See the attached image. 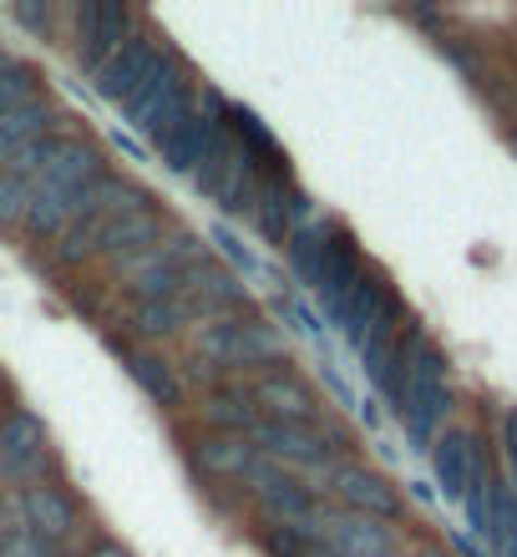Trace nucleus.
Masks as SVG:
<instances>
[{
  "instance_id": "nucleus-13",
  "label": "nucleus",
  "mask_w": 517,
  "mask_h": 557,
  "mask_svg": "<svg viewBox=\"0 0 517 557\" xmlns=\"http://www.w3.org/2000/svg\"><path fill=\"white\" fill-rule=\"evenodd\" d=\"M57 467V451H51V431L36 411L15 406L0 425V476L11 486H26V482H46Z\"/></svg>"
},
{
  "instance_id": "nucleus-29",
  "label": "nucleus",
  "mask_w": 517,
  "mask_h": 557,
  "mask_svg": "<svg viewBox=\"0 0 517 557\" xmlns=\"http://www.w3.org/2000/svg\"><path fill=\"white\" fill-rule=\"evenodd\" d=\"M30 213V183L26 173H15V168H5L0 173V228H21Z\"/></svg>"
},
{
  "instance_id": "nucleus-20",
  "label": "nucleus",
  "mask_w": 517,
  "mask_h": 557,
  "mask_svg": "<svg viewBox=\"0 0 517 557\" xmlns=\"http://www.w3.org/2000/svg\"><path fill=\"white\" fill-rule=\"evenodd\" d=\"M193 461L204 471L208 482H229V486H249L254 467L264 461L259 446L249 436H223V431H204L193 441Z\"/></svg>"
},
{
  "instance_id": "nucleus-34",
  "label": "nucleus",
  "mask_w": 517,
  "mask_h": 557,
  "mask_svg": "<svg viewBox=\"0 0 517 557\" xmlns=\"http://www.w3.org/2000/svg\"><path fill=\"white\" fill-rule=\"evenodd\" d=\"M305 557H341V553H330L325 543H310V547H305Z\"/></svg>"
},
{
  "instance_id": "nucleus-12",
  "label": "nucleus",
  "mask_w": 517,
  "mask_h": 557,
  "mask_svg": "<svg viewBox=\"0 0 517 557\" xmlns=\"http://www.w3.org/2000/svg\"><path fill=\"white\" fill-rule=\"evenodd\" d=\"M325 492H330V507L376 517V522H391V528L406 517V502H401L396 482H391L385 471L355 461V456H345V461H335V467L325 471Z\"/></svg>"
},
{
  "instance_id": "nucleus-1",
  "label": "nucleus",
  "mask_w": 517,
  "mask_h": 557,
  "mask_svg": "<svg viewBox=\"0 0 517 557\" xmlns=\"http://www.w3.org/2000/svg\"><path fill=\"white\" fill-rule=\"evenodd\" d=\"M102 173H112V168H107V152L91 143V137L51 133L41 143V158L26 168L30 213H26V223H21V234L41 238V244H57V238L76 223L91 183Z\"/></svg>"
},
{
  "instance_id": "nucleus-16",
  "label": "nucleus",
  "mask_w": 517,
  "mask_h": 557,
  "mask_svg": "<svg viewBox=\"0 0 517 557\" xmlns=\"http://www.w3.org/2000/svg\"><path fill=\"white\" fill-rule=\"evenodd\" d=\"M315 543H325L330 553H341V557H401L406 553V543H401V532L391 522L345 512V507H320Z\"/></svg>"
},
{
  "instance_id": "nucleus-5",
  "label": "nucleus",
  "mask_w": 517,
  "mask_h": 557,
  "mask_svg": "<svg viewBox=\"0 0 517 557\" xmlns=\"http://www.w3.org/2000/svg\"><path fill=\"white\" fill-rule=\"evenodd\" d=\"M198 259H208L204 238L193 234V228H168L158 244L127 253L112 269H118L127 299H158V294H177V278L188 274Z\"/></svg>"
},
{
  "instance_id": "nucleus-21",
  "label": "nucleus",
  "mask_w": 517,
  "mask_h": 557,
  "mask_svg": "<svg viewBox=\"0 0 517 557\" xmlns=\"http://www.w3.org/2000/svg\"><path fill=\"white\" fill-rule=\"evenodd\" d=\"M122 324H127V335L133 345H148V350H163L168 339L188 335V309L177 305V294H158V299H127L122 309Z\"/></svg>"
},
{
  "instance_id": "nucleus-30",
  "label": "nucleus",
  "mask_w": 517,
  "mask_h": 557,
  "mask_svg": "<svg viewBox=\"0 0 517 557\" xmlns=\"http://www.w3.org/2000/svg\"><path fill=\"white\" fill-rule=\"evenodd\" d=\"M497 441H503V467H507L503 482L517 492V406H507V411H503V436H497Z\"/></svg>"
},
{
  "instance_id": "nucleus-26",
  "label": "nucleus",
  "mask_w": 517,
  "mask_h": 557,
  "mask_svg": "<svg viewBox=\"0 0 517 557\" xmlns=\"http://www.w3.org/2000/svg\"><path fill=\"white\" fill-rule=\"evenodd\" d=\"M488 543H492V553L497 557H517V492L503 482V471H497V492H492Z\"/></svg>"
},
{
  "instance_id": "nucleus-17",
  "label": "nucleus",
  "mask_w": 517,
  "mask_h": 557,
  "mask_svg": "<svg viewBox=\"0 0 517 557\" xmlns=\"http://www.w3.org/2000/svg\"><path fill=\"white\" fill-rule=\"evenodd\" d=\"M360 274H366V253H360L355 234L345 228V223H330L325 259H320V278H315V299L325 305V314L335 324H341V314H345V305H350Z\"/></svg>"
},
{
  "instance_id": "nucleus-31",
  "label": "nucleus",
  "mask_w": 517,
  "mask_h": 557,
  "mask_svg": "<svg viewBox=\"0 0 517 557\" xmlns=\"http://www.w3.org/2000/svg\"><path fill=\"white\" fill-rule=\"evenodd\" d=\"M11 21L26 30H41V36H51V21H57V11L51 5H11Z\"/></svg>"
},
{
  "instance_id": "nucleus-10",
  "label": "nucleus",
  "mask_w": 517,
  "mask_h": 557,
  "mask_svg": "<svg viewBox=\"0 0 517 557\" xmlns=\"http://www.w3.org/2000/svg\"><path fill=\"white\" fill-rule=\"evenodd\" d=\"M244 391H249L259 421H290V425H320V421H330L325 396H320V391H315V385L305 381L290 360H284V366L259 370V375H249V381H244Z\"/></svg>"
},
{
  "instance_id": "nucleus-4",
  "label": "nucleus",
  "mask_w": 517,
  "mask_h": 557,
  "mask_svg": "<svg viewBox=\"0 0 517 557\" xmlns=\"http://www.w3.org/2000/svg\"><path fill=\"white\" fill-rule=\"evenodd\" d=\"M249 441L259 446V456L264 461H274V467L295 471V476H320L325 482V471L335 467V461H345V451H350V441L335 431L330 421L320 425H290V421H259L249 431Z\"/></svg>"
},
{
  "instance_id": "nucleus-7",
  "label": "nucleus",
  "mask_w": 517,
  "mask_h": 557,
  "mask_svg": "<svg viewBox=\"0 0 517 557\" xmlns=\"http://www.w3.org/2000/svg\"><path fill=\"white\" fill-rule=\"evenodd\" d=\"M143 203H152V193L143 188V183H133V177H122V173H102L97 183H91V193H87V203H82V213H76V223L57 238V259L66 269L91 264V244H97V234H102L118 213L143 208Z\"/></svg>"
},
{
  "instance_id": "nucleus-36",
  "label": "nucleus",
  "mask_w": 517,
  "mask_h": 557,
  "mask_svg": "<svg viewBox=\"0 0 517 557\" xmlns=\"http://www.w3.org/2000/svg\"><path fill=\"white\" fill-rule=\"evenodd\" d=\"M507 147L517 152V122H507Z\"/></svg>"
},
{
  "instance_id": "nucleus-32",
  "label": "nucleus",
  "mask_w": 517,
  "mask_h": 557,
  "mask_svg": "<svg viewBox=\"0 0 517 557\" xmlns=\"http://www.w3.org/2000/svg\"><path fill=\"white\" fill-rule=\"evenodd\" d=\"M82 557H133V553H127V547H122V543H107V537H102V543H91Z\"/></svg>"
},
{
  "instance_id": "nucleus-19",
  "label": "nucleus",
  "mask_w": 517,
  "mask_h": 557,
  "mask_svg": "<svg viewBox=\"0 0 517 557\" xmlns=\"http://www.w3.org/2000/svg\"><path fill=\"white\" fill-rule=\"evenodd\" d=\"M168 228H173V223H168V213L158 203L127 208V213H118V219L97 234V244H91V264H97V259H112V264H118V259H127V253L158 244Z\"/></svg>"
},
{
  "instance_id": "nucleus-25",
  "label": "nucleus",
  "mask_w": 517,
  "mask_h": 557,
  "mask_svg": "<svg viewBox=\"0 0 517 557\" xmlns=\"http://www.w3.org/2000/svg\"><path fill=\"white\" fill-rule=\"evenodd\" d=\"M299 208H305V193H295V183L284 177V183H264V193H259V203H254L249 219L259 223V234L269 238V244H280L290 238V228H295Z\"/></svg>"
},
{
  "instance_id": "nucleus-22",
  "label": "nucleus",
  "mask_w": 517,
  "mask_h": 557,
  "mask_svg": "<svg viewBox=\"0 0 517 557\" xmlns=\"http://www.w3.org/2000/svg\"><path fill=\"white\" fill-rule=\"evenodd\" d=\"M122 366H127L133 385L152 400V406H163V411H177V406H183L188 385H183V370H177L163 350H148V345H122Z\"/></svg>"
},
{
  "instance_id": "nucleus-9",
  "label": "nucleus",
  "mask_w": 517,
  "mask_h": 557,
  "mask_svg": "<svg viewBox=\"0 0 517 557\" xmlns=\"http://www.w3.org/2000/svg\"><path fill=\"white\" fill-rule=\"evenodd\" d=\"M244 497L254 502V512L264 528H295V532H315V517H320V492H315L305 476L274 467V461H259L244 486Z\"/></svg>"
},
{
  "instance_id": "nucleus-37",
  "label": "nucleus",
  "mask_w": 517,
  "mask_h": 557,
  "mask_svg": "<svg viewBox=\"0 0 517 557\" xmlns=\"http://www.w3.org/2000/svg\"><path fill=\"white\" fill-rule=\"evenodd\" d=\"M11 61H15V57H11V46L0 41V66H11Z\"/></svg>"
},
{
  "instance_id": "nucleus-15",
  "label": "nucleus",
  "mask_w": 517,
  "mask_h": 557,
  "mask_svg": "<svg viewBox=\"0 0 517 557\" xmlns=\"http://www.w3.org/2000/svg\"><path fill=\"white\" fill-rule=\"evenodd\" d=\"M173 57V46H168V36H158V30L143 21V30H133L127 41H122V51L112 61H107L102 72H97V91H102L107 102L127 107L137 97V91L148 87V76L163 66V61Z\"/></svg>"
},
{
  "instance_id": "nucleus-33",
  "label": "nucleus",
  "mask_w": 517,
  "mask_h": 557,
  "mask_svg": "<svg viewBox=\"0 0 517 557\" xmlns=\"http://www.w3.org/2000/svg\"><path fill=\"white\" fill-rule=\"evenodd\" d=\"M401 557H457V553H446V547H436V543H421V547H406Z\"/></svg>"
},
{
  "instance_id": "nucleus-24",
  "label": "nucleus",
  "mask_w": 517,
  "mask_h": 557,
  "mask_svg": "<svg viewBox=\"0 0 517 557\" xmlns=\"http://www.w3.org/2000/svg\"><path fill=\"white\" fill-rule=\"evenodd\" d=\"M51 133H57V102H51V97H36V102L5 112V117H0V168H11V158L21 147L41 143V137H51Z\"/></svg>"
},
{
  "instance_id": "nucleus-8",
  "label": "nucleus",
  "mask_w": 517,
  "mask_h": 557,
  "mask_svg": "<svg viewBox=\"0 0 517 557\" xmlns=\"http://www.w3.org/2000/svg\"><path fill=\"white\" fill-rule=\"evenodd\" d=\"M5 512L15 522H26L36 537H46L51 547L61 553H72L82 543V532H87V507L57 482V476H46V482H26L15 486L11 497H5Z\"/></svg>"
},
{
  "instance_id": "nucleus-6",
  "label": "nucleus",
  "mask_w": 517,
  "mask_h": 557,
  "mask_svg": "<svg viewBox=\"0 0 517 557\" xmlns=\"http://www.w3.org/2000/svg\"><path fill=\"white\" fill-rule=\"evenodd\" d=\"M193 107H198V82H193V72L183 66V57L173 51V57H168L163 66L148 76V87L137 91L122 112H127V122H133L148 143H163L177 122L193 117Z\"/></svg>"
},
{
  "instance_id": "nucleus-2",
  "label": "nucleus",
  "mask_w": 517,
  "mask_h": 557,
  "mask_svg": "<svg viewBox=\"0 0 517 557\" xmlns=\"http://www.w3.org/2000/svg\"><path fill=\"white\" fill-rule=\"evenodd\" d=\"M381 396L396 406L406 436L421 451H431V441L452 425V411H457L452 366H446L442 345L421 324H406V335L396 345V360H391V370H385V381H381Z\"/></svg>"
},
{
  "instance_id": "nucleus-28",
  "label": "nucleus",
  "mask_w": 517,
  "mask_h": 557,
  "mask_svg": "<svg viewBox=\"0 0 517 557\" xmlns=\"http://www.w3.org/2000/svg\"><path fill=\"white\" fill-rule=\"evenodd\" d=\"M0 557H72V553L51 547L46 537H36L26 522H15V517L0 507Z\"/></svg>"
},
{
  "instance_id": "nucleus-3",
  "label": "nucleus",
  "mask_w": 517,
  "mask_h": 557,
  "mask_svg": "<svg viewBox=\"0 0 517 557\" xmlns=\"http://www.w3.org/2000/svg\"><path fill=\"white\" fill-rule=\"evenodd\" d=\"M188 345H193V355H188V370H183V385L204 381L208 391L223 381H249L259 370L290 360L284 330H274V324H269L264 314H254V309L229 314V320H213V324H193Z\"/></svg>"
},
{
  "instance_id": "nucleus-18",
  "label": "nucleus",
  "mask_w": 517,
  "mask_h": 557,
  "mask_svg": "<svg viewBox=\"0 0 517 557\" xmlns=\"http://www.w3.org/2000/svg\"><path fill=\"white\" fill-rule=\"evenodd\" d=\"M488 441L477 436L472 425H446L442 436L431 441V471H436V486H442V497L461 502L467 497V486H472L477 467L488 461Z\"/></svg>"
},
{
  "instance_id": "nucleus-27",
  "label": "nucleus",
  "mask_w": 517,
  "mask_h": 557,
  "mask_svg": "<svg viewBox=\"0 0 517 557\" xmlns=\"http://www.w3.org/2000/svg\"><path fill=\"white\" fill-rule=\"evenodd\" d=\"M36 97H46V91H41V72H36L30 61H11V66H0V117L15 112V107L36 102Z\"/></svg>"
},
{
  "instance_id": "nucleus-11",
  "label": "nucleus",
  "mask_w": 517,
  "mask_h": 557,
  "mask_svg": "<svg viewBox=\"0 0 517 557\" xmlns=\"http://www.w3.org/2000/svg\"><path fill=\"white\" fill-rule=\"evenodd\" d=\"M143 30V15L122 0H87L72 11V57L87 72H102L107 61L122 51V41Z\"/></svg>"
},
{
  "instance_id": "nucleus-14",
  "label": "nucleus",
  "mask_w": 517,
  "mask_h": 557,
  "mask_svg": "<svg viewBox=\"0 0 517 557\" xmlns=\"http://www.w3.org/2000/svg\"><path fill=\"white\" fill-rule=\"evenodd\" d=\"M177 305L188 309L193 324H213V320H229V314H244L249 309V284L223 269L219 259H198L188 274L177 278Z\"/></svg>"
},
{
  "instance_id": "nucleus-23",
  "label": "nucleus",
  "mask_w": 517,
  "mask_h": 557,
  "mask_svg": "<svg viewBox=\"0 0 517 557\" xmlns=\"http://www.w3.org/2000/svg\"><path fill=\"white\" fill-rule=\"evenodd\" d=\"M198 421L204 431H223V436H249L259 425V411H254L244 381H223L213 391H204V406H198Z\"/></svg>"
},
{
  "instance_id": "nucleus-35",
  "label": "nucleus",
  "mask_w": 517,
  "mask_h": 557,
  "mask_svg": "<svg viewBox=\"0 0 517 557\" xmlns=\"http://www.w3.org/2000/svg\"><path fill=\"white\" fill-rule=\"evenodd\" d=\"M15 406H5V381H0V425H5V416H11Z\"/></svg>"
}]
</instances>
